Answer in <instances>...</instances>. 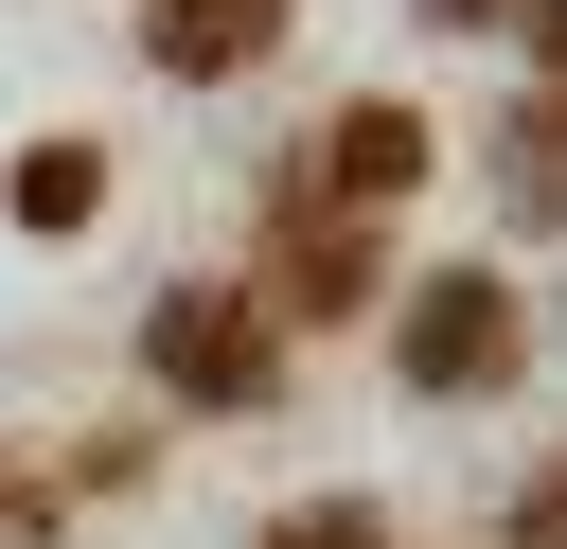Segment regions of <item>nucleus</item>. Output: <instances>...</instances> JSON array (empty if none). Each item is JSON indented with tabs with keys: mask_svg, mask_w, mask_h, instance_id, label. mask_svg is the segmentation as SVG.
Returning a JSON list of instances; mask_svg holds the SVG:
<instances>
[{
	"mask_svg": "<svg viewBox=\"0 0 567 549\" xmlns=\"http://www.w3.org/2000/svg\"><path fill=\"white\" fill-rule=\"evenodd\" d=\"M425 18H514V0H425Z\"/></svg>",
	"mask_w": 567,
	"mask_h": 549,
	"instance_id": "obj_12",
	"label": "nucleus"
},
{
	"mask_svg": "<svg viewBox=\"0 0 567 549\" xmlns=\"http://www.w3.org/2000/svg\"><path fill=\"white\" fill-rule=\"evenodd\" d=\"M89 195H106V142H35L18 159V230H89Z\"/></svg>",
	"mask_w": 567,
	"mask_h": 549,
	"instance_id": "obj_7",
	"label": "nucleus"
},
{
	"mask_svg": "<svg viewBox=\"0 0 567 549\" xmlns=\"http://www.w3.org/2000/svg\"><path fill=\"white\" fill-rule=\"evenodd\" d=\"M390 372H408L425 407H478V390H514V372H532V301H514L496 266H425V283H408V319H390Z\"/></svg>",
	"mask_w": 567,
	"mask_h": 549,
	"instance_id": "obj_1",
	"label": "nucleus"
},
{
	"mask_svg": "<svg viewBox=\"0 0 567 549\" xmlns=\"http://www.w3.org/2000/svg\"><path fill=\"white\" fill-rule=\"evenodd\" d=\"M514 35H532V71H567V0H514Z\"/></svg>",
	"mask_w": 567,
	"mask_h": 549,
	"instance_id": "obj_11",
	"label": "nucleus"
},
{
	"mask_svg": "<svg viewBox=\"0 0 567 549\" xmlns=\"http://www.w3.org/2000/svg\"><path fill=\"white\" fill-rule=\"evenodd\" d=\"M496 195H514L532 230H567V89H532V106H514V142H496Z\"/></svg>",
	"mask_w": 567,
	"mask_h": 549,
	"instance_id": "obj_6",
	"label": "nucleus"
},
{
	"mask_svg": "<svg viewBox=\"0 0 567 549\" xmlns=\"http://www.w3.org/2000/svg\"><path fill=\"white\" fill-rule=\"evenodd\" d=\"M142 372H159L177 407H266V390H284L266 283H159V301H142Z\"/></svg>",
	"mask_w": 567,
	"mask_h": 549,
	"instance_id": "obj_2",
	"label": "nucleus"
},
{
	"mask_svg": "<svg viewBox=\"0 0 567 549\" xmlns=\"http://www.w3.org/2000/svg\"><path fill=\"white\" fill-rule=\"evenodd\" d=\"M354 301H372V230L319 213V195H284V301L266 319H354Z\"/></svg>",
	"mask_w": 567,
	"mask_h": 549,
	"instance_id": "obj_5",
	"label": "nucleus"
},
{
	"mask_svg": "<svg viewBox=\"0 0 567 549\" xmlns=\"http://www.w3.org/2000/svg\"><path fill=\"white\" fill-rule=\"evenodd\" d=\"M284 18H301V0H142V53H159L177 89H230V71L284 53Z\"/></svg>",
	"mask_w": 567,
	"mask_h": 549,
	"instance_id": "obj_4",
	"label": "nucleus"
},
{
	"mask_svg": "<svg viewBox=\"0 0 567 549\" xmlns=\"http://www.w3.org/2000/svg\"><path fill=\"white\" fill-rule=\"evenodd\" d=\"M248 549H390V514H372V496H301V514H266Z\"/></svg>",
	"mask_w": 567,
	"mask_h": 549,
	"instance_id": "obj_8",
	"label": "nucleus"
},
{
	"mask_svg": "<svg viewBox=\"0 0 567 549\" xmlns=\"http://www.w3.org/2000/svg\"><path fill=\"white\" fill-rule=\"evenodd\" d=\"M53 514H71V478L53 460H0V549H53Z\"/></svg>",
	"mask_w": 567,
	"mask_h": 549,
	"instance_id": "obj_9",
	"label": "nucleus"
},
{
	"mask_svg": "<svg viewBox=\"0 0 567 549\" xmlns=\"http://www.w3.org/2000/svg\"><path fill=\"white\" fill-rule=\"evenodd\" d=\"M284 195H319V213H354V230H372L390 195H425V106H390V89H354V106L319 124V159H301Z\"/></svg>",
	"mask_w": 567,
	"mask_h": 549,
	"instance_id": "obj_3",
	"label": "nucleus"
},
{
	"mask_svg": "<svg viewBox=\"0 0 567 549\" xmlns=\"http://www.w3.org/2000/svg\"><path fill=\"white\" fill-rule=\"evenodd\" d=\"M496 549H567V460H549V478H514V514H496Z\"/></svg>",
	"mask_w": 567,
	"mask_h": 549,
	"instance_id": "obj_10",
	"label": "nucleus"
}]
</instances>
